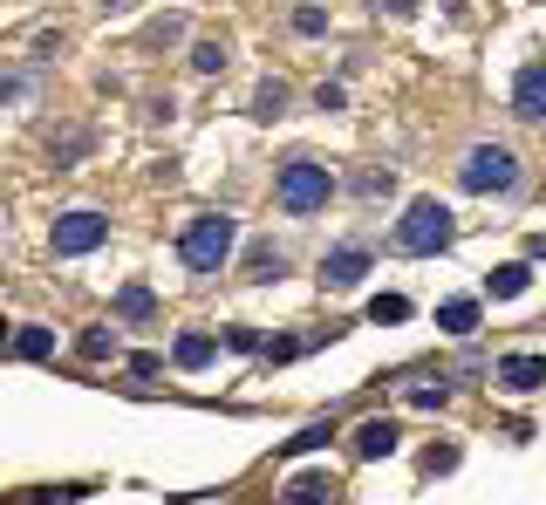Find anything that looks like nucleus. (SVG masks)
Returning a JSON list of instances; mask_svg holds the SVG:
<instances>
[{"instance_id": "f257e3e1", "label": "nucleus", "mask_w": 546, "mask_h": 505, "mask_svg": "<svg viewBox=\"0 0 546 505\" xmlns=\"http://www.w3.org/2000/svg\"><path fill=\"white\" fill-rule=\"evenodd\" d=\"M233 239H239L233 212H198L192 226H185V239H178V253H185V267H192V273H219V267H226V253H233Z\"/></svg>"}, {"instance_id": "f03ea898", "label": "nucleus", "mask_w": 546, "mask_h": 505, "mask_svg": "<svg viewBox=\"0 0 546 505\" xmlns=\"http://www.w3.org/2000/svg\"><path fill=\"white\" fill-rule=\"evenodd\" d=\"M335 192V178H328V164H314V157H287L280 164V178H273V198H280V212H321Z\"/></svg>"}, {"instance_id": "7ed1b4c3", "label": "nucleus", "mask_w": 546, "mask_h": 505, "mask_svg": "<svg viewBox=\"0 0 546 505\" xmlns=\"http://www.w3.org/2000/svg\"><path fill=\"white\" fill-rule=\"evenodd\" d=\"M451 233H458L451 205H437V198H417V205L403 212V226H396V246H403V253H437V246H451Z\"/></svg>"}, {"instance_id": "20e7f679", "label": "nucleus", "mask_w": 546, "mask_h": 505, "mask_svg": "<svg viewBox=\"0 0 546 505\" xmlns=\"http://www.w3.org/2000/svg\"><path fill=\"white\" fill-rule=\"evenodd\" d=\"M458 185L465 192H512L519 185V157L506 144H471L465 164H458Z\"/></svg>"}, {"instance_id": "39448f33", "label": "nucleus", "mask_w": 546, "mask_h": 505, "mask_svg": "<svg viewBox=\"0 0 546 505\" xmlns=\"http://www.w3.org/2000/svg\"><path fill=\"white\" fill-rule=\"evenodd\" d=\"M103 239H110V219H103V212H89V205L62 212V219L48 226V246H55L62 260H76V253H96Z\"/></svg>"}, {"instance_id": "423d86ee", "label": "nucleus", "mask_w": 546, "mask_h": 505, "mask_svg": "<svg viewBox=\"0 0 546 505\" xmlns=\"http://www.w3.org/2000/svg\"><path fill=\"white\" fill-rule=\"evenodd\" d=\"M362 273H369V246H335V253H321V287H335V294L355 287Z\"/></svg>"}, {"instance_id": "0eeeda50", "label": "nucleus", "mask_w": 546, "mask_h": 505, "mask_svg": "<svg viewBox=\"0 0 546 505\" xmlns=\"http://www.w3.org/2000/svg\"><path fill=\"white\" fill-rule=\"evenodd\" d=\"M512 110H519L526 123H546V62L519 69V82H512Z\"/></svg>"}, {"instance_id": "6e6552de", "label": "nucleus", "mask_w": 546, "mask_h": 505, "mask_svg": "<svg viewBox=\"0 0 546 505\" xmlns=\"http://www.w3.org/2000/svg\"><path fill=\"white\" fill-rule=\"evenodd\" d=\"M499 383H506L512 396H533V389L546 383V355H506V362H499Z\"/></svg>"}, {"instance_id": "1a4fd4ad", "label": "nucleus", "mask_w": 546, "mask_h": 505, "mask_svg": "<svg viewBox=\"0 0 546 505\" xmlns=\"http://www.w3.org/2000/svg\"><path fill=\"white\" fill-rule=\"evenodd\" d=\"M396 437H403V430H396L390 417H369V424H355V458H390Z\"/></svg>"}, {"instance_id": "9d476101", "label": "nucleus", "mask_w": 546, "mask_h": 505, "mask_svg": "<svg viewBox=\"0 0 546 505\" xmlns=\"http://www.w3.org/2000/svg\"><path fill=\"white\" fill-rule=\"evenodd\" d=\"M328 499H335V471H301L287 485V505H328Z\"/></svg>"}, {"instance_id": "9b49d317", "label": "nucleus", "mask_w": 546, "mask_h": 505, "mask_svg": "<svg viewBox=\"0 0 546 505\" xmlns=\"http://www.w3.org/2000/svg\"><path fill=\"white\" fill-rule=\"evenodd\" d=\"M280 273H287V253L273 239H253L246 246V280H280Z\"/></svg>"}, {"instance_id": "f8f14e48", "label": "nucleus", "mask_w": 546, "mask_h": 505, "mask_svg": "<svg viewBox=\"0 0 546 505\" xmlns=\"http://www.w3.org/2000/svg\"><path fill=\"white\" fill-rule=\"evenodd\" d=\"M526 280H533V267H519V260H506V267L485 273V294H499V301H512V294H526Z\"/></svg>"}, {"instance_id": "ddd939ff", "label": "nucleus", "mask_w": 546, "mask_h": 505, "mask_svg": "<svg viewBox=\"0 0 546 505\" xmlns=\"http://www.w3.org/2000/svg\"><path fill=\"white\" fill-rule=\"evenodd\" d=\"M14 355H21V362H48V355H55V335H48L41 321H28V328L14 335Z\"/></svg>"}, {"instance_id": "4468645a", "label": "nucleus", "mask_w": 546, "mask_h": 505, "mask_svg": "<svg viewBox=\"0 0 546 505\" xmlns=\"http://www.w3.org/2000/svg\"><path fill=\"white\" fill-rule=\"evenodd\" d=\"M226 62H233V55H226V41H219V35H198L192 41V69H198V76H219Z\"/></svg>"}, {"instance_id": "2eb2a0df", "label": "nucleus", "mask_w": 546, "mask_h": 505, "mask_svg": "<svg viewBox=\"0 0 546 505\" xmlns=\"http://www.w3.org/2000/svg\"><path fill=\"white\" fill-rule=\"evenodd\" d=\"M280 110H287V82H280V76H267L260 89H253V117H260V123H273Z\"/></svg>"}, {"instance_id": "dca6fc26", "label": "nucleus", "mask_w": 546, "mask_h": 505, "mask_svg": "<svg viewBox=\"0 0 546 505\" xmlns=\"http://www.w3.org/2000/svg\"><path fill=\"white\" fill-rule=\"evenodd\" d=\"M437 328H444V335H471V328H478V301H444V308H437Z\"/></svg>"}, {"instance_id": "f3484780", "label": "nucleus", "mask_w": 546, "mask_h": 505, "mask_svg": "<svg viewBox=\"0 0 546 505\" xmlns=\"http://www.w3.org/2000/svg\"><path fill=\"white\" fill-rule=\"evenodd\" d=\"M212 349H219L212 335H178V349H171V362H178V369H205V362H212Z\"/></svg>"}, {"instance_id": "a211bd4d", "label": "nucleus", "mask_w": 546, "mask_h": 505, "mask_svg": "<svg viewBox=\"0 0 546 505\" xmlns=\"http://www.w3.org/2000/svg\"><path fill=\"white\" fill-rule=\"evenodd\" d=\"M117 314H123V321H151V314H157V294H151V287H137V280H130V287L117 294Z\"/></svg>"}, {"instance_id": "6ab92c4d", "label": "nucleus", "mask_w": 546, "mask_h": 505, "mask_svg": "<svg viewBox=\"0 0 546 505\" xmlns=\"http://www.w3.org/2000/svg\"><path fill=\"white\" fill-rule=\"evenodd\" d=\"M396 178L383 171V164H369V171H355V198H390Z\"/></svg>"}, {"instance_id": "aec40b11", "label": "nucleus", "mask_w": 546, "mask_h": 505, "mask_svg": "<svg viewBox=\"0 0 546 505\" xmlns=\"http://www.w3.org/2000/svg\"><path fill=\"white\" fill-rule=\"evenodd\" d=\"M369 321H376V328H383V321H410V301H403V294H376V301H369Z\"/></svg>"}, {"instance_id": "412c9836", "label": "nucleus", "mask_w": 546, "mask_h": 505, "mask_svg": "<svg viewBox=\"0 0 546 505\" xmlns=\"http://www.w3.org/2000/svg\"><path fill=\"white\" fill-rule=\"evenodd\" d=\"M451 403V383H410V410H444Z\"/></svg>"}, {"instance_id": "4be33fe9", "label": "nucleus", "mask_w": 546, "mask_h": 505, "mask_svg": "<svg viewBox=\"0 0 546 505\" xmlns=\"http://www.w3.org/2000/svg\"><path fill=\"white\" fill-rule=\"evenodd\" d=\"M82 151H89V130H62V144H55V164L69 171V164H76Z\"/></svg>"}, {"instance_id": "5701e85b", "label": "nucleus", "mask_w": 546, "mask_h": 505, "mask_svg": "<svg viewBox=\"0 0 546 505\" xmlns=\"http://www.w3.org/2000/svg\"><path fill=\"white\" fill-rule=\"evenodd\" d=\"M424 471L437 478V471H458V444H430L424 451Z\"/></svg>"}, {"instance_id": "b1692460", "label": "nucleus", "mask_w": 546, "mask_h": 505, "mask_svg": "<svg viewBox=\"0 0 546 505\" xmlns=\"http://www.w3.org/2000/svg\"><path fill=\"white\" fill-rule=\"evenodd\" d=\"M294 35H328V14L321 7H294Z\"/></svg>"}, {"instance_id": "393cba45", "label": "nucleus", "mask_w": 546, "mask_h": 505, "mask_svg": "<svg viewBox=\"0 0 546 505\" xmlns=\"http://www.w3.org/2000/svg\"><path fill=\"white\" fill-rule=\"evenodd\" d=\"M82 355H89V362H103V355H117V335H103V328H89V335H82Z\"/></svg>"}, {"instance_id": "a878e982", "label": "nucleus", "mask_w": 546, "mask_h": 505, "mask_svg": "<svg viewBox=\"0 0 546 505\" xmlns=\"http://www.w3.org/2000/svg\"><path fill=\"white\" fill-rule=\"evenodd\" d=\"M335 437V424H308L301 437H287V451H314V444H328Z\"/></svg>"}, {"instance_id": "bb28decb", "label": "nucleus", "mask_w": 546, "mask_h": 505, "mask_svg": "<svg viewBox=\"0 0 546 505\" xmlns=\"http://www.w3.org/2000/svg\"><path fill=\"white\" fill-rule=\"evenodd\" d=\"M342 103H349L342 82H321V89H314V110H342Z\"/></svg>"}, {"instance_id": "cd10ccee", "label": "nucleus", "mask_w": 546, "mask_h": 505, "mask_svg": "<svg viewBox=\"0 0 546 505\" xmlns=\"http://www.w3.org/2000/svg\"><path fill=\"white\" fill-rule=\"evenodd\" d=\"M226 349H239V355H253V349H260V335H253V328H226Z\"/></svg>"}, {"instance_id": "c85d7f7f", "label": "nucleus", "mask_w": 546, "mask_h": 505, "mask_svg": "<svg viewBox=\"0 0 546 505\" xmlns=\"http://www.w3.org/2000/svg\"><path fill=\"white\" fill-rule=\"evenodd\" d=\"M151 41H157V48H164V41H185V21H178V14H171V21H157Z\"/></svg>"}, {"instance_id": "c756f323", "label": "nucleus", "mask_w": 546, "mask_h": 505, "mask_svg": "<svg viewBox=\"0 0 546 505\" xmlns=\"http://www.w3.org/2000/svg\"><path fill=\"white\" fill-rule=\"evenodd\" d=\"M376 7H383V14H396V21H403V14H417V0H376Z\"/></svg>"}, {"instance_id": "7c9ffc66", "label": "nucleus", "mask_w": 546, "mask_h": 505, "mask_svg": "<svg viewBox=\"0 0 546 505\" xmlns=\"http://www.w3.org/2000/svg\"><path fill=\"white\" fill-rule=\"evenodd\" d=\"M96 7H110V14H123V7H130V0H96Z\"/></svg>"}]
</instances>
